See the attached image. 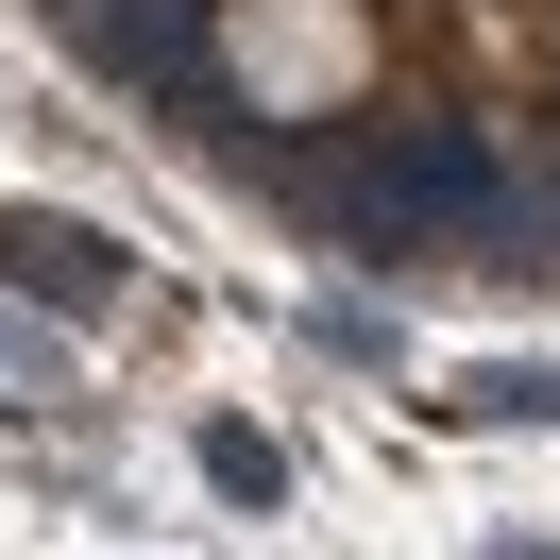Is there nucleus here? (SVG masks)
Masks as SVG:
<instances>
[{
    "instance_id": "7ed1b4c3",
    "label": "nucleus",
    "mask_w": 560,
    "mask_h": 560,
    "mask_svg": "<svg viewBox=\"0 0 560 560\" xmlns=\"http://www.w3.org/2000/svg\"><path fill=\"white\" fill-rule=\"evenodd\" d=\"M458 424H560V357H492V374H458Z\"/></svg>"
},
{
    "instance_id": "f257e3e1",
    "label": "nucleus",
    "mask_w": 560,
    "mask_h": 560,
    "mask_svg": "<svg viewBox=\"0 0 560 560\" xmlns=\"http://www.w3.org/2000/svg\"><path fill=\"white\" fill-rule=\"evenodd\" d=\"M51 35H69L103 85H153V103H205V119H221V69H205V0H51Z\"/></svg>"
},
{
    "instance_id": "423d86ee",
    "label": "nucleus",
    "mask_w": 560,
    "mask_h": 560,
    "mask_svg": "<svg viewBox=\"0 0 560 560\" xmlns=\"http://www.w3.org/2000/svg\"><path fill=\"white\" fill-rule=\"evenodd\" d=\"M510 560H560V544H510Z\"/></svg>"
},
{
    "instance_id": "f03ea898",
    "label": "nucleus",
    "mask_w": 560,
    "mask_h": 560,
    "mask_svg": "<svg viewBox=\"0 0 560 560\" xmlns=\"http://www.w3.org/2000/svg\"><path fill=\"white\" fill-rule=\"evenodd\" d=\"M0 289H18L35 323H103L119 289H137V255H119L103 221H69V205H18V187H0Z\"/></svg>"
},
{
    "instance_id": "20e7f679",
    "label": "nucleus",
    "mask_w": 560,
    "mask_h": 560,
    "mask_svg": "<svg viewBox=\"0 0 560 560\" xmlns=\"http://www.w3.org/2000/svg\"><path fill=\"white\" fill-rule=\"evenodd\" d=\"M205 492H221V510H272V492H289L272 424H205Z\"/></svg>"
},
{
    "instance_id": "39448f33",
    "label": "nucleus",
    "mask_w": 560,
    "mask_h": 560,
    "mask_svg": "<svg viewBox=\"0 0 560 560\" xmlns=\"http://www.w3.org/2000/svg\"><path fill=\"white\" fill-rule=\"evenodd\" d=\"M544 205H560V153H544Z\"/></svg>"
}]
</instances>
